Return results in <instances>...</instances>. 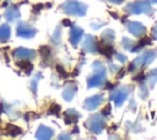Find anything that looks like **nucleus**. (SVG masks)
Returning <instances> with one entry per match:
<instances>
[{
	"instance_id": "obj_1",
	"label": "nucleus",
	"mask_w": 157,
	"mask_h": 140,
	"mask_svg": "<svg viewBox=\"0 0 157 140\" xmlns=\"http://www.w3.org/2000/svg\"><path fill=\"white\" fill-rule=\"evenodd\" d=\"M61 10L67 14V15H74V16H82L86 12V5L81 4L78 1H66L63 4Z\"/></svg>"
},
{
	"instance_id": "obj_2",
	"label": "nucleus",
	"mask_w": 157,
	"mask_h": 140,
	"mask_svg": "<svg viewBox=\"0 0 157 140\" xmlns=\"http://www.w3.org/2000/svg\"><path fill=\"white\" fill-rule=\"evenodd\" d=\"M126 10L131 14H142V12H150L151 6L147 0H137L132 4H129Z\"/></svg>"
},
{
	"instance_id": "obj_3",
	"label": "nucleus",
	"mask_w": 157,
	"mask_h": 140,
	"mask_svg": "<svg viewBox=\"0 0 157 140\" xmlns=\"http://www.w3.org/2000/svg\"><path fill=\"white\" fill-rule=\"evenodd\" d=\"M86 126H87L92 133L99 134V133L102 131V129L104 128V122H103V119H102L101 115L96 114V115H92V117L88 119Z\"/></svg>"
},
{
	"instance_id": "obj_4",
	"label": "nucleus",
	"mask_w": 157,
	"mask_h": 140,
	"mask_svg": "<svg viewBox=\"0 0 157 140\" xmlns=\"http://www.w3.org/2000/svg\"><path fill=\"white\" fill-rule=\"evenodd\" d=\"M102 102H103V96H102V95H94V96H92V97H88V98L85 101L83 106H85L86 109L92 111V109L97 108Z\"/></svg>"
},
{
	"instance_id": "obj_5",
	"label": "nucleus",
	"mask_w": 157,
	"mask_h": 140,
	"mask_svg": "<svg viewBox=\"0 0 157 140\" xmlns=\"http://www.w3.org/2000/svg\"><path fill=\"white\" fill-rule=\"evenodd\" d=\"M126 97H128V88H119L112 92L110 99H113L117 106H121V103L126 99Z\"/></svg>"
},
{
	"instance_id": "obj_6",
	"label": "nucleus",
	"mask_w": 157,
	"mask_h": 140,
	"mask_svg": "<svg viewBox=\"0 0 157 140\" xmlns=\"http://www.w3.org/2000/svg\"><path fill=\"white\" fill-rule=\"evenodd\" d=\"M17 34L20 37H23V38H31L36 34V29L33 27L26 25V23H21L17 27Z\"/></svg>"
},
{
	"instance_id": "obj_7",
	"label": "nucleus",
	"mask_w": 157,
	"mask_h": 140,
	"mask_svg": "<svg viewBox=\"0 0 157 140\" xmlns=\"http://www.w3.org/2000/svg\"><path fill=\"white\" fill-rule=\"evenodd\" d=\"M36 55L34 50H31V49H27V48H17L13 50V56L15 58H18V59H29V58H33Z\"/></svg>"
},
{
	"instance_id": "obj_8",
	"label": "nucleus",
	"mask_w": 157,
	"mask_h": 140,
	"mask_svg": "<svg viewBox=\"0 0 157 140\" xmlns=\"http://www.w3.org/2000/svg\"><path fill=\"white\" fill-rule=\"evenodd\" d=\"M82 36H83V31H82L81 28L74 26V27L71 28V31H70V42H71V44L76 45V44L81 41Z\"/></svg>"
},
{
	"instance_id": "obj_9",
	"label": "nucleus",
	"mask_w": 157,
	"mask_h": 140,
	"mask_svg": "<svg viewBox=\"0 0 157 140\" xmlns=\"http://www.w3.org/2000/svg\"><path fill=\"white\" fill-rule=\"evenodd\" d=\"M105 80V75L104 72H97L96 75H93L92 77L88 79L87 84H88V87H96V86H99L103 84V81Z\"/></svg>"
},
{
	"instance_id": "obj_10",
	"label": "nucleus",
	"mask_w": 157,
	"mask_h": 140,
	"mask_svg": "<svg viewBox=\"0 0 157 140\" xmlns=\"http://www.w3.org/2000/svg\"><path fill=\"white\" fill-rule=\"evenodd\" d=\"M128 29L130 31V33H132L134 36H137V37H140L141 34L145 33V27L141 23H139V22H130V23H128Z\"/></svg>"
},
{
	"instance_id": "obj_11",
	"label": "nucleus",
	"mask_w": 157,
	"mask_h": 140,
	"mask_svg": "<svg viewBox=\"0 0 157 140\" xmlns=\"http://www.w3.org/2000/svg\"><path fill=\"white\" fill-rule=\"evenodd\" d=\"M83 48H85V50H87L90 53H93V52H97L98 44L96 43V39L92 36H87L86 39H85V43H83Z\"/></svg>"
},
{
	"instance_id": "obj_12",
	"label": "nucleus",
	"mask_w": 157,
	"mask_h": 140,
	"mask_svg": "<svg viewBox=\"0 0 157 140\" xmlns=\"http://www.w3.org/2000/svg\"><path fill=\"white\" fill-rule=\"evenodd\" d=\"M52 135H53V130L44 125H40L36 134L37 139H49V138H52Z\"/></svg>"
},
{
	"instance_id": "obj_13",
	"label": "nucleus",
	"mask_w": 157,
	"mask_h": 140,
	"mask_svg": "<svg viewBox=\"0 0 157 140\" xmlns=\"http://www.w3.org/2000/svg\"><path fill=\"white\" fill-rule=\"evenodd\" d=\"M64 117H65L66 124H74V123H76L77 119L80 118V114H78L76 111H74V109H67V111L65 112Z\"/></svg>"
},
{
	"instance_id": "obj_14",
	"label": "nucleus",
	"mask_w": 157,
	"mask_h": 140,
	"mask_svg": "<svg viewBox=\"0 0 157 140\" xmlns=\"http://www.w3.org/2000/svg\"><path fill=\"white\" fill-rule=\"evenodd\" d=\"M75 92H76V87L74 85H69L65 87V90L63 91V97L66 99V101H71L72 97L75 96Z\"/></svg>"
},
{
	"instance_id": "obj_15",
	"label": "nucleus",
	"mask_w": 157,
	"mask_h": 140,
	"mask_svg": "<svg viewBox=\"0 0 157 140\" xmlns=\"http://www.w3.org/2000/svg\"><path fill=\"white\" fill-rule=\"evenodd\" d=\"M5 16H6V18H7L9 21H15L16 18H18V17H20V11H18V9H17V7L12 6V7H10V9L6 11Z\"/></svg>"
},
{
	"instance_id": "obj_16",
	"label": "nucleus",
	"mask_w": 157,
	"mask_h": 140,
	"mask_svg": "<svg viewBox=\"0 0 157 140\" xmlns=\"http://www.w3.org/2000/svg\"><path fill=\"white\" fill-rule=\"evenodd\" d=\"M10 27L7 25H2L0 27V42H6L10 38Z\"/></svg>"
},
{
	"instance_id": "obj_17",
	"label": "nucleus",
	"mask_w": 157,
	"mask_h": 140,
	"mask_svg": "<svg viewBox=\"0 0 157 140\" xmlns=\"http://www.w3.org/2000/svg\"><path fill=\"white\" fill-rule=\"evenodd\" d=\"M99 52L101 53H103L105 56H112L113 55V53H114V49H113V47L110 45V44H104L103 47H101L99 48Z\"/></svg>"
},
{
	"instance_id": "obj_18",
	"label": "nucleus",
	"mask_w": 157,
	"mask_h": 140,
	"mask_svg": "<svg viewBox=\"0 0 157 140\" xmlns=\"http://www.w3.org/2000/svg\"><path fill=\"white\" fill-rule=\"evenodd\" d=\"M6 131H7V134H10V135H12V136L20 135V134L22 133V130H21L18 126H15V125H12V124H9V125L6 126Z\"/></svg>"
},
{
	"instance_id": "obj_19",
	"label": "nucleus",
	"mask_w": 157,
	"mask_h": 140,
	"mask_svg": "<svg viewBox=\"0 0 157 140\" xmlns=\"http://www.w3.org/2000/svg\"><path fill=\"white\" fill-rule=\"evenodd\" d=\"M17 65H18V66L25 71V72H27V74L32 70V64H31V63H28V61H27V59H25V60H22V61H18V63H17Z\"/></svg>"
},
{
	"instance_id": "obj_20",
	"label": "nucleus",
	"mask_w": 157,
	"mask_h": 140,
	"mask_svg": "<svg viewBox=\"0 0 157 140\" xmlns=\"http://www.w3.org/2000/svg\"><path fill=\"white\" fill-rule=\"evenodd\" d=\"M102 36H103V39H104L105 42H110V41L114 39V32H113L112 29H107V31H104Z\"/></svg>"
},
{
	"instance_id": "obj_21",
	"label": "nucleus",
	"mask_w": 157,
	"mask_h": 140,
	"mask_svg": "<svg viewBox=\"0 0 157 140\" xmlns=\"http://www.w3.org/2000/svg\"><path fill=\"white\" fill-rule=\"evenodd\" d=\"M148 79H150V85L153 86V84L157 81V69H155V70H152V71L150 72Z\"/></svg>"
},
{
	"instance_id": "obj_22",
	"label": "nucleus",
	"mask_w": 157,
	"mask_h": 140,
	"mask_svg": "<svg viewBox=\"0 0 157 140\" xmlns=\"http://www.w3.org/2000/svg\"><path fill=\"white\" fill-rule=\"evenodd\" d=\"M93 70L96 71V72H104L105 70H104V66L102 65V63H99V61H96L94 64H93Z\"/></svg>"
},
{
	"instance_id": "obj_23",
	"label": "nucleus",
	"mask_w": 157,
	"mask_h": 140,
	"mask_svg": "<svg viewBox=\"0 0 157 140\" xmlns=\"http://www.w3.org/2000/svg\"><path fill=\"white\" fill-rule=\"evenodd\" d=\"M49 113H50V114H56V115H58V114L60 113V106L54 103V104L50 107V109H49Z\"/></svg>"
},
{
	"instance_id": "obj_24",
	"label": "nucleus",
	"mask_w": 157,
	"mask_h": 140,
	"mask_svg": "<svg viewBox=\"0 0 157 140\" xmlns=\"http://www.w3.org/2000/svg\"><path fill=\"white\" fill-rule=\"evenodd\" d=\"M39 52H40V54L43 55V56H48V55H50V50H49V48L48 47H40L39 48Z\"/></svg>"
},
{
	"instance_id": "obj_25",
	"label": "nucleus",
	"mask_w": 157,
	"mask_h": 140,
	"mask_svg": "<svg viewBox=\"0 0 157 140\" xmlns=\"http://www.w3.org/2000/svg\"><path fill=\"white\" fill-rule=\"evenodd\" d=\"M53 41H54V42H56V43L60 41V27H56L55 33L53 34Z\"/></svg>"
},
{
	"instance_id": "obj_26",
	"label": "nucleus",
	"mask_w": 157,
	"mask_h": 140,
	"mask_svg": "<svg viewBox=\"0 0 157 140\" xmlns=\"http://www.w3.org/2000/svg\"><path fill=\"white\" fill-rule=\"evenodd\" d=\"M123 45H124L125 48H128V49H131L130 45H134V43H132V41H130L129 38H124V39H123Z\"/></svg>"
},
{
	"instance_id": "obj_27",
	"label": "nucleus",
	"mask_w": 157,
	"mask_h": 140,
	"mask_svg": "<svg viewBox=\"0 0 157 140\" xmlns=\"http://www.w3.org/2000/svg\"><path fill=\"white\" fill-rule=\"evenodd\" d=\"M56 70H58V72H59L61 76H64V77H65V76H67V75H66V71H65L60 65H56Z\"/></svg>"
},
{
	"instance_id": "obj_28",
	"label": "nucleus",
	"mask_w": 157,
	"mask_h": 140,
	"mask_svg": "<svg viewBox=\"0 0 157 140\" xmlns=\"http://www.w3.org/2000/svg\"><path fill=\"white\" fill-rule=\"evenodd\" d=\"M110 108H112L110 104H107L105 108L102 111V114H103V115H109V113H110Z\"/></svg>"
},
{
	"instance_id": "obj_29",
	"label": "nucleus",
	"mask_w": 157,
	"mask_h": 140,
	"mask_svg": "<svg viewBox=\"0 0 157 140\" xmlns=\"http://www.w3.org/2000/svg\"><path fill=\"white\" fill-rule=\"evenodd\" d=\"M117 59L120 61V63H126V56H121V54H117Z\"/></svg>"
},
{
	"instance_id": "obj_30",
	"label": "nucleus",
	"mask_w": 157,
	"mask_h": 140,
	"mask_svg": "<svg viewBox=\"0 0 157 140\" xmlns=\"http://www.w3.org/2000/svg\"><path fill=\"white\" fill-rule=\"evenodd\" d=\"M152 38H153V39H157V23H156V26L152 28Z\"/></svg>"
},
{
	"instance_id": "obj_31",
	"label": "nucleus",
	"mask_w": 157,
	"mask_h": 140,
	"mask_svg": "<svg viewBox=\"0 0 157 140\" xmlns=\"http://www.w3.org/2000/svg\"><path fill=\"white\" fill-rule=\"evenodd\" d=\"M144 79H145L144 74H139V76H135V77H134L135 81H141V80H144Z\"/></svg>"
},
{
	"instance_id": "obj_32",
	"label": "nucleus",
	"mask_w": 157,
	"mask_h": 140,
	"mask_svg": "<svg viewBox=\"0 0 157 140\" xmlns=\"http://www.w3.org/2000/svg\"><path fill=\"white\" fill-rule=\"evenodd\" d=\"M63 25H64V26H67V27H69V26H72V23H71L70 20H64V21H63Z\"/></svg>"
},
{
	"instance_id": "obj_33",
	"label": "nucleus",
	"mask_w": 157,
	"mask_h": 140,
	"mask_svg": "<svg viewBox=\"0 0 157 140\" xmlns=\"http://www.w3.org/2000/svg\"><path fill=\"white\" fill-rule=\"evenodd\" d=\"M42 7H43V5H37V6H36V9H33V11H39Z\"/></svg>"
},
{
	"instance_id": "obj_34",
	"label": "nucleus",
	"mask_w": 157,
	"mask_h": 140,
	"mask_svg": "<svg viewBox=\"0 0 157 140\" xmlns=\"http://www.w3.org/2000/svg\"><path fill=\"white\" fill-rule=\"evenodd\" d=\"M109 1H112V2H114V4H120V2H123V0H109Z\"/></svg>"
},
{
	"instance_id": "obj_35",
	"label": "nucleus",
	"mask_w": 157,
	"mask_h": 140,
	"mask_svg": "<svg viewBox=\"0 0 157 140\" xmlns=\"http://www.w3.org/2000/svg\"><path fill=\"white\" fill-rule=\"evenodd\" d=\"M151 1H152V2H156V4H157V0H151Z\"/></svg>"
}]
</instances>
